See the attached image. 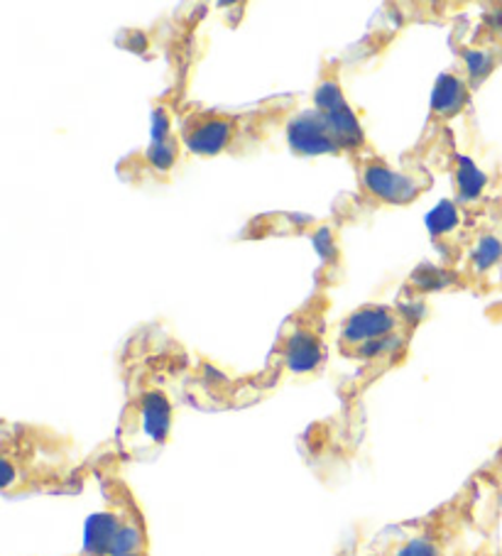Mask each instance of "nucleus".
I'll return each mask as SVG.
<instances>
[{"label": "nucleus", "mask_w": 502, "mask_h": 556, "mask_svg": "<svg viewBox=\"0 0 502 556\" xmlns=\"http://www.w3.org/2000/svg\"><path fill=\"white\" fill-rule=\"evenodd\" d=\"M118 370L123 407L113 454L123 464L152 462L170 444L181 402L189 395L197 363L164 324H142L125 339Z\"/></svg>", "instance_id": "nucleus-1"}, {"label": "nucleus", "mask_w": 502, "mask_h": 556, "mask_svg": "<svg viewBox=\"0 0 502 556\" xmlns=\"http://www.w3.org/2000/svg\"><path fill=\"white\" fill-rule=\"evenodd\" d=\"M328 306H331V296L318 290L294 314H289L285 324L279 326L275 346L269 351L265 366L253 376L228 380L216 368L197 366L187 400L199 392V402H204V407L211 409L248 407L289 386V382L318 378L328 356Z\"/></svg>", "instance_id": "nucleus-2"}, {"label": "nucleus", "mask_w": 502, "mask_h": 556, "mask_svg": "<svg viewBox=\"0 0 502 556\" xmlns=\"http://www.w3.org/2000/svg\"><path fill=\"white\" fill-rule=\"evenodd\" d=\"M101 456H86L79 441L35 421L0 425V491L5 497L76 495L96 478Z\"/></svg>", "instance_id": "nucleus-3"}, {"label": "nucleus", "mask_w": 502, "mask_h": 556, "mask_svg": "<svg viewBox=\"0 0 502 556\" xmlns=\"http://www.w3.org/2000/svg\"><path fill=\"white\" fill-rule=\"evenodd\" d=\"M297 113V96H277L253 109H189L179 116V138L199 157H246L267 148Z\"/></svg>", "instance_id": "nucleus-4"}, {"label": "nucleus", "mask_w": 502, "mask_h": 556, "mask_svg": "<svg viewBox=\"0 0 502 556\" xmlns=\"http://www.w3.org/2000/svg\"><path fill=\"white\" fill-rule=\"evenodd\" d=\"M422 304H363L339 324L336 351L346 361L359 363L361 376L380 378L404 363L417 326Z\"/></svg>", "instance_id": "nucleus-5"}, {"label": "nucleus", "mask_w": 502, "mask_h": 556, "mask_svg": "<svg viewBox=\"0 0 502 556\" xmlns=\"http://www.w3.org/2000/svg\"><path fill=\"white\" fill-rule=\"evenodd\" d=\"M473 534H482L476 476L431 513L385 527L380 540L388 556H478L470 546Z\"/></svg>", "instance_id": "nucleus-6"}, {"label": "nucleus", "mask_w": 502, "mask_h": 556, "mask_svg": "<svg viewBox=\"0 0 502 556\" xmlns=\"http://www.w3.org/2000/svg\"><path fill=\"white\" fill-rule=\"evenodd\" d=\"M121 458L103 454L96 478L101 483V510L86 522L81 549L72 556H150V530L142 505L121 473Z\"/></svg>", "instance_id": "nucleus-7"}, {"label": "nucleus", "mask_w": 502, "mask_h": 556, "mask_svg": "<svg viewBox=\"0 0 502 556\" xmlns=\"http://www.w3.org/2000/svg\"><path fill=\"white\" fill-rule=\"evenodd\" d=\"M181 148L185 142L179 138V128L175 130V111L160 103L152 113V138L148 148L123 157L118 162V177L133 187L170 181L179 165Z\"/></svg>", "instance_id": "nucleus-8"}, {"label": "nucleus", "mask_w": 502, "mask_h": 556, "mask_svg": "<svg viewBox=\"0 0 502 556\" xmlns=\"http://www.w3.org/2000/svg\"><path fill=\"white\" fill-rule=\"evenodd\" d=\"M314 109L331 130L334 140L339 142L343 157H351L355 162L373 152L368 136H365L353 105L343 93L339 62H326L322 66V74H318V81L314 86Z\"/></svg>", "instance_id": "nucleus-9"}, {"label": "nucleus", "mask_w": 502, "mask_h": 556, "mask_svg": "<svg viewBox=\"0 0 502 556\" xmlns=\"http://www.w3.org/2000/svg\"><path fill=\"white\" fill-rule=\"evenodd\" d=\"M355 175L361 197L373 206H410L431 187L427 169L392 167L375 152L355 160Z\"/></svg>", "instance_id": "nucleus-10"}, {"label": "nucleus", "mask_w": 502, "mask_h": 556, "mask_svg": "<svg viewBox=\"0 0 502 556\" xmlns=\"http://www.w3.org/2000/svg\"><path fill=\"white\" fill-rule=\"evenodd\" d=\"M287 142L292 152L304 157H316V155H336L343 157V152L339 148V142L334 140L331 130L324 123V118L318 116V111L306 109L299 111L292 116V121L287 123Z\"/></svg>", "instance_id": "nucleus-11"}, {"label": "nucleus", "mask_w": 502, "mask_h": 556, "mask_svg": "<svg viewBox=\"0 0 502 556\" xmlns=\"http://www.w3.org/2000/svg\"><path fill=\"white\" fill-rule=\"evenodd\" d=\"M476 481L480 488V530L490 534L502 525V446L476 473Z\"/></svg>", "instance_id": "nucleus-12"}, {"label": "nucleus", "mask_w": 502, "mask_h": 556, "mask_svg": "<svg viewBox=\"0 0 502 556\" xmlns=\"http://www.w3.org/2000/svg\"><path fill=\"white\" fill-rule=\"evenodd\" d=\"M470 91H473V84L466 72L451 70L447 74H441V79L437 81V89H434V96H431V118L434 121L456 118L459 113L468 105Z\"/></svg>", "instance_id": "nucleus-13"}, {"label": "nucleus", "mask_w": 502, "mask_h": 556, "mask_svg": "<svg viewBox=\"0 0 502 556\" xmlns=\"http://www.w3.org/2000/svg\"><path fill=\"white\" fill-rule=\"evenodd\" d=\"M334 556H388L380 540V532H373V534H363V532H355L351 534L349 542H343L339 546V552Z\"/></svg>", "instance_id": "nucleus-14"}, {"label": "nucleus", "mask_w": 502, "mask_h": 556, "mask_svg": "<svg viewBox=\"0 0 502 556\" xmlns=\"http://www.w3.org/2000/svg\"><path fill=\"white\" fill-rule=\"evenodd\" d=\"M482 185H486V177L470 165L468 160H461L459 169V197L461 199H476L480 194Z\"/></svg>", "instance_id": "nucleus-15"}]
</instances>
